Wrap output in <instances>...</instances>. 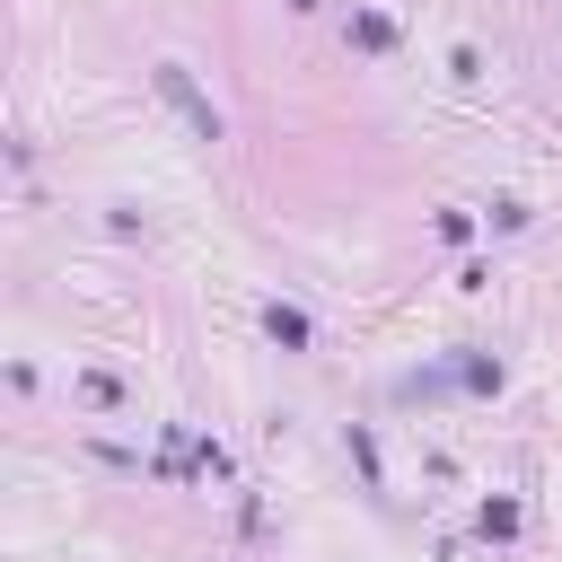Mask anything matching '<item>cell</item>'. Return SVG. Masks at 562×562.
<instances>
[{
	"instance_id": "cell-1",
	"label": "cell",
	"mask_w": 562,
	"mask_h": 562,
	"mask_svg": "<svg viewBox=\"0 0 562 562\" xmlns=\"http://www.w3.org/2000/svg\"><path fill=\"white\" fill-rule=\"evenodd\" d=\"M158 97H167V105H176V114L193 123V140H220V114H211V97H193V79H184L176 61L158 70Z\"/></svg>"
}]
</instances>
